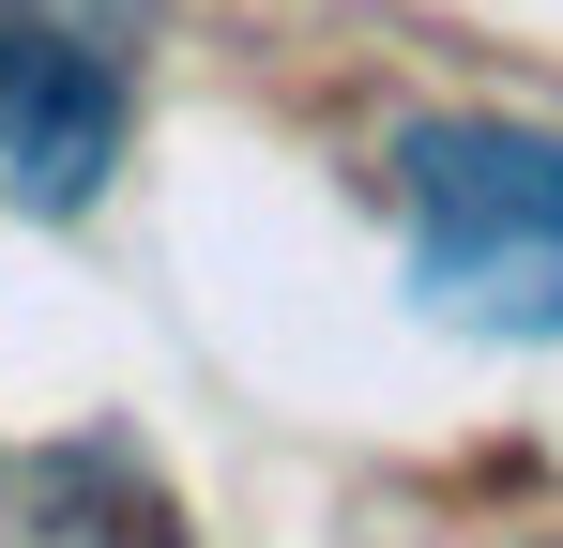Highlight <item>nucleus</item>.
<instances>
[{
	"mask_svg": "<svg viewBox=\"0 0 563 548\" xmlns=\"http://www.w3.org/2000/svg\"><path fill=\"white\" fill-rule=\"evenodd\" d=\"M122 168V15L107 0H0V183L77 213Z\"/></svg>",
	"mask_w": 563,
	"mask_h": 548,
	"instance_id": "2",
	"label": "nucleus"
},
{
	"mask_svg": "<svg viewBox=\"0 0 563 548\" xmlns=\"http://www.w3.org/2000/svg\"><path fill=\"white\" fill-rule=\"evenodd\" d=\"M411 289L472 336H563V138L533 122H411L396 138Z\"/></svg>",
	"mask_w": 563,
	"mask_h": 548,
	"instance_id": "1",
	"label": "nucleus"
}]
</instances>
